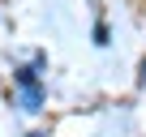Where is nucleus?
Wrapping results in <instances>:
<instances>
[{
	"mask_svg": "<svg viewBox=\"0 0 146 137\" xmlns=\"http://www.w3.org/2000/svg\"><path fill=\"white\" fill-rule=\"evenodd\" d=\"M17 82H22V90H26V107L30 111H39V86H35V73H30V68H22V73H17Z\"/></svg>",
	"mask_w": 146,
	"mask_h": 137,
	"instance_id": "nucleus-1",
	"label": "nucleus"
},
{
	"mask_svg": "<svg viewBox=\"0 0 146 137\" xmlns=\"http://www.w3.org/2000/svg\"><path fill=\"white\" fill-rule=\"evenodd\" d=\"M142 86H146V64H142Z\"/></svg>",
	"mask_w": 146,
	"mask_h": 137,
	"instance_id": "nucleus-2",
	"label": "nucleus"
}]
</instances>
